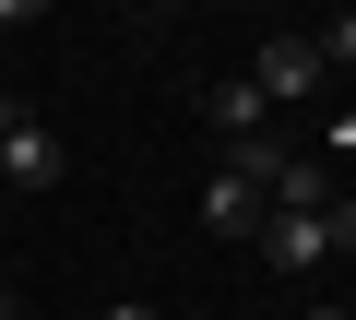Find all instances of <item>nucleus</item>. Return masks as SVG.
Returning <instances> with one entry per match:
<instances>
[{
    "label": "nucleus",
    "mask_w": 356,
    "mask_h": 320,
    "mask_svg": "<svg viewBox=\"0 0 356 320\" xmlns=\"http://www.w3.org/2000/svg\"><path fill=\"white\" fill-rule=\"evenodd\" d=\"M24 24H36V12H24V0H0V48H13V36H24Z\"/></svg>",
    "instance_id": "8"
},
{
    "label": "nucleus",
    "mask_w": 356,
    "mask_h": 320,
    "mask_svg": "<svg viewBox=\"0 0 356 320\" xmlns=\"http://www.w3.org/2000/svg\"><path fill=\"white\" fill-rule=\"evenodd\" d=\"M0 178H13V190H60V178H72V142L36 130V119H24V130H0Z\"/></svg>",
    "instance_id": "2"
},
{
    "label": "nucleus",
    "mask_w": 356,
    "mask_h": 320,
    "mask_svg": "<svg viewBox=\"0 0 356 320\" xmlns=\"http://www.w3.org/2000/svg\"><path fill=\"white\" fill-rule=\"evenodd\" d=\"M309 320H344V308H309Z\"/></svg>",
    "instance_id": "12"
},
{
    "label": "nucleus",
    "mask_w": 356,
    "mask_h": 320,
    "mask_svg": "<svg viewBox=\"0 0 356 320\" xmlns=\"http://www.w3.org/2000/svg\"><path fill=\"white\" fill-rule=\"evenodd\" d=\"M202 226H214V237H261V226H273V214H261V190L226 167V154H214V178H202Z\"/></svg>",
    "instance_id": "3"
},
{
    "label": "nucleus",
    "mask_w": 356,
    "mask_h": 320,
    "mask_svg": "<svg viewBox=\"0 0 356 320\" xmlns=\"http://www.w3.org/2000/svg\"><path fill=\"white\" fill-rule=\"evenodd\" d=\"M321 83H332V71H321L309 36H261V48H250V95H261V107H309Z\"/></svg>",
    "instance_id": "1"
},
{
    "label": "nucleus",
    "mask_w": 356,
    "mask_h": 320,
    "mask_svg": "<svg viewBox=\"0 0 356 320\" xmlns=\"http://www.w3.org/2000/svg\"><path fill=\"white\" fill-rule=\"evenodd\" d=\"M0 130H24V107H13V95H0Z\"/></svg>",
    "instance_id": "10"
},
{
    "label": "nucleus",
    "mask_w": 356,
    "mask_h": 320,
    "mask_svg": "<svg viewBox=\"0 0 356 320\" xmlns=\"http://www.w3.org/2000/svg\"><path fill=\"white\" fill-rule=\"evenodd\" d=\"M202 119H214V130H226V142H250V130H261V119H273V107H261V95H250V71H214V83H202Z\"/></svg>",
    "instance_id": "5"
},
{
    "label": "nucleus",
    "mask_w": 356,
    "mask_h": 320,
    "mask_svg": "<svg viewBox=\"0 0 356 320\" xmlns=\"http://www.w3.org/2000/svg\"><path fill=\"white\" fill-rule=\"evenodd\" d=\"M309 48H321V71H356V12H332V24H309Z\"/></svg>",
    "instance_id": "6"
},
{
    "label": "nucleus",
    "mask_w": 356,
    "mask_h": 320,
    "mask_svg": "<svg viewBox=\"0 0 356 320\" xmlns=\"http://www.w3.org/2000/svg\"><path fill=\"white\" fill-rule=\"evenodd\" d=\"M0 320H13V285H0Z\"/></svg>",
    "instance_id": "11"
},
{
    "label": "nucleus",
    "mask_w": 356,
    "mask_h": 320,
    "mask_svg": "<svg viewBox=\"0 0 356 320\" xmlns=\"http://www.w3.org/2000/svg\"><path fill=\"white\" fill-rule=\"evenodd\" d=\"M95 320H166V308H143V296H119V308H95Z\"/></svg>",
    "instance_id": "9"
},
{
    "label": "nucleus",
    "mask_w": 356,
    "mask_h": 320,
    "mask_svg": "<svg viewBox=\"0 0 356 320\" xmlns=\"http://www.w3.org/2000/svg\"><path fill=\"white\" fill-rule=\"evenodd\" d=\"M261 261H273V273H321V261H332V214H273V226H261Z\"/></svg>",
    "instance_id": "4"
},
{
    "label": "nucleus",
    "mask_w": 356,
    "mask_h": 320,
    "mask_svg": "<svg viewBox=\"0 0 356 320\" xmlns=\"http://www.w3.org/2000/svg\"><path fill=\"white\" fill-rule=\"evenodd\" d=\"M321 154H332V167H356V95H344V107L321 119Z\"/></svg>",
    "instance_id": "7"
}]
</instances>
